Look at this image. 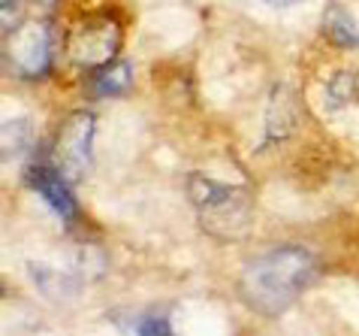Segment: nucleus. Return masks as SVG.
I'll list each match as a JSON object with an SVG mask.
<instances>
[{
	"instance_id": "9",
	"label": "nucleus",
	"mask_w": 359,
	"mask_h": 336,
	"mask_svg": "<svg viewBox=\"0 0 359 336\" xmlns=\"http://www.w3.org/2000/svg\"><path fill=\"white\" fill-rule=\"evenodd\" d=\"M133 336H175V333L163 315H145L142 321H136Z\"/></svg>"
},
{
	"instance_id": "3",
	"label": "nucleus",
	"mask_w": 359,
	"mask_h": 336,
	"mask_svg": "<svg viewBox=\"0 0 359 336\" xmlns=\"http://www.w3.org/2000/svg\"><path fill=\"white\" fill-rule=\"evenodd\" d=\"M91 143H94V115L91 112L69 115L55 146L57 167H61L64 176H69V179L85 176L88 164H91Z\"/></svg>"
},
{
	"instance_id": "2",
	"label": "nucleus",
	"mask_w": 359,
	"mask_h": 336,
	"mask_svg": "<svg viewBox=\"0 0 359 336\" xmlns=\"http://www.w3.org/2000/svg\"><path fill=\"white\" fill-rule=\"evenodd\" d=\"M191 197L196 203L199 221L208 233L221 236V240H238L248 233L251 224V206H248V194L242 188H229L221 182L194 179Z\"/></svg>"
},
{
	"instance_id": "1",
	"label": "nucleus",
	"mask_w": 359,
	"mask_h": 336,
	"mask_svg": "<svg viewBox=\"0 0 359 336\" xmlns=\"http://www.w3.org/2000/svg\"><path fill=\"white\" fill-rule=\"evenodd\" d=\"M317 273L314 258L305 249L284 245L254 258L242 270V294L245 300L263 315H275L287 309Z\"/></svg>"
},
{
	"instance_id": "10",
	"label": "nucleus",
	"mask_w": 359,
	"mask_h": 336,
	"mask_svg": "<svg viewBox=\"0 0 359 336\" xmlns=\"http://www.w3.org/2000/svg\"><path fill=\"white\" fill-rule=\"evenodd\" d=\"M266 6H293V4H302V0H260Z\"/></svg>"
},
{
	"instance_id": "5",
	"label": "nucleus",
	"mask_w": 359,
	"mask_h": 336,
	"mask_svg": "<svg viewBox=\"0 0 359 336\" xmlns=\"http://www.w3.org/2000/svg\"><path fill=\"white\" fill-rule=\"evenodd\" d=\"M118 49V27L112 22H88L79 25L69 39V58L82 67H103L112 61Z\"/></svg>"
},
{
	"instance_id": "4",
	"label": "nucleus",
	"mask_w": 359,
	"mask_h": 336,
	"mask_svg": "<svg viewBox=\"0 0 359 336\" xmlns=\"http://www.w3.org/2000/svg\"><path fill=\"white\" fill-rule=\"evenodd\" d=\"M9 61L22 76H43L52 61V39H48V27L31 22L9 37Z\"/></svg>"
},
{
	"instance_id": "7",
	"label": "nucleus",
	"mask_w": 359,
	"mask_h": 336,
	"mask_svg": "<svg viewBox=\"0 0 359 336\" xmlns=\"http://www.w3.org/2000/svg\"><path fill=\"white\" fill-rule=\"evenodd\" d=\"M130 88V67L127 64H118L112 70H103L97 79V91L106 94V97H115V94H124Z\"/></svg>"
},
{
	"instance_id": "6",
	"label": "nucleus",
	"mask_w": 359,
	"mask_h": 336,
	"mask_svg": "<svg viewBox=\"0 0 359 336\" xmlns=\"http://www.w3.org/2000/svg\"><path fill=\"white\" fill-rule=\"evenodd\" d=\"M27 182L34 185V191L48 203V209L55 215H61L64 221L76 219V200H73V194H69L61 170H55V167H34Z\"/></svg>"
},
{
	"instance_id": "8",
	"label": "nucleus",
	"mask_w": 359,
	"mask_h": 336,
	"mask_svg": "<svg viewBox=\"0 0 359 336\" xmlns=\"http://www.w3.org/2000/svg\"><path fill=\"white\" fill-rule=\"evenodd\" d=\"M329 27H332L338 43H359V31L353 27L351 18L341 13V9H332V13H329Z\"/></svg>"
}]
</instances>
